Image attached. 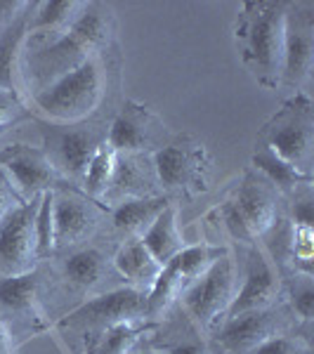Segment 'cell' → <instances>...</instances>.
Masks as SVG:
<instances>
[{"label": "cell", "mask_w": 314, "mask_h": 354, "mask_svg": "<svg viewBox=\"0 0 314 354\" xmlns=\"http://www.w3.org/2000/svg\"><path fill=\"white\" fill-rule=\"evenodd\" d=\"M26 116H31V109L24 102V95L17 90H0V133L24 121Z\"/></svg>", "instance_id": "31"}, {"label": "cell", "mask_w": 314, "mask_h": 354, "mask_svg": "<svg viewBox=\"0 0 314 354\" xmlns=\"http://www.w3.org/2000/svg\"><path fill=\"white\" fill-rule=\"evenodd\" d=\"M248 354H312V328H288L260 342Z\"/></svg>", "instance_id": "29"}, {"label": "cell", "mask_w": 314, "mask_h": 354, "mask_svg": "<svg viewBox=\"0 0 314 354\" xmlns=\"http://www.w3.org/2000/svg\"><path fill=\"white\" fill-rule=\"evenodd\" d=\"M26 0H0V28L10 26L26 10Z\"/></svg>", "instance_id": "32"}, {"label": "cell", "mask_w": 314, "mask_h": 354, "mask_svg": "<svg viewBox=\"0 0 314 354\" xmlns=\"http://www.w3.org/2000/svg\"><path fill=\"white\" fill-rule=\"evenodd\" d=\"M170 137L151 106L137 100L121 102L107 125V145L116 153H154Z\"/></svg>", "instance_id": "11"}, {"label": "cell", "mask_w": 314, "mask_h": 354, "mask_svg": "<svg viewBox=\"0 0 314 354\" xmlns=\"http://www.w3.org/2000/svg\"><path fill=\"white\" fill-rule=\"evenodd\" d=\"M281 302L298 328H312L314 322V274L290 272L284 277Z\"/></svg>", "instance_id": "26"}, {"label": "cell", "mask_w": 314, "mask_h": 354, "mask_svg": "<svg viewBox=\"0 0 314 354\" xmlns=\"http://www.w3.org/2000/svg\"><path fill=\"white\" fill-rule=\"evenodd\" d=\"M113 165H116V151H113L109 145H102L100 151H97L93 156V161H90L88 170H85V177L81 182L83 196H88L90 201L102 205V198H104V194L111 185Z\"/></svg>", "instance_id": "28"}, {"label": "cell", "mask_w": 314, "mask_h": 354, "mask_svg": "<svg viewBox=\"0 0 314 354\" xmlns=\"http://www.w3.org/2000/svg\"><path fill=\"white\" fill-rule=\"evenodd\" d=\"M158 322H125L95 338L81 354H128L130 347L156 328Z\"/></svg>", "instance_id": "27"}, {"label": "cell", "mask_w": 314, "mask_h": 354, "mask_svg": "<svg viewBox=\"0 0 314 354\" xmlns=\"http://www.w3.org/2000/svg\"><path fill=\"white\" fill-rule=\"evenodd\" d=\"M26 17L28 5L24 12L0 33V90H17L21 95H24V88H21V55H24V45L28 38Z\"/></svg>", "instance_id": "24"}, {"label": "cell", "mask_w": 314, "mask_h": 354, "mask_svg": "<svg viewBox=\"0 0 314 354\" xmlns=\"http://www.w3.org/2000/svg\"><path fill=\"white\" fill-rule=\"evenodd\" d=\"M314 68V3H286L281 85L305 93Z\"/></svg>", "instance_id": "12"}, {"label": "cell", "mask_w": 314, "mask_h": 354, "mask_svg": "<svg viewBox=\"0 0 314 354\" xmlns=\"http://www.w3.org/2000/svg\"><path fill=\"white\" fill-rule=\"evenodd\" d=\"M107 213L104 205L90 201L81 189H55V255L93 241Z\"/></svg>", "instance_id": "14"}, {"label": "cell", "mask_w": 314, "mask_h": 354, "mask_svg": "<svg viewBox=\"0 0 314 354\" xmlns=\"http://www.w3.org/2000/svg\"><path fill=\"white\" fill-rule=\"evenodd\" d=\"M125 322H149L147 319V290L133 286H116L66 312L55 328L64 335V340L76 350H85L95 338L116 324Z\"/></svg>", "instance_id": "4"}, {"label": "cell", "mask_w": 314, "mask_h": 354, "mask_svg": "<svg viewBox=\"0 0 314 354\" xmlns=\"http://www.w3.org/2000/svg\"><path fill=\"white\" fill-rule=\"evenodd\" d=\"M158 194V180L151 165V153H116L111 185L102 205L107 210L128 198H142Z\"/></svg>", "instance_id": "19"}, {"label": "cell", "mask_w": 314, "mask_h": 354, "mask_svg": "<svg viewBox=\"0 0 314 354\" xmlns=\"http://www.w3.org/2000/svg\"><path fill=\"white\" fill-rule=\"evenodd\" d=\"M147 338H149V335H145L142 340H137L135 345L130 347V352H128V354H165V352H161V350H156V347H154Z\"/></svg>", "instance_id": "35"}, {"label": "cell", "mask_w": 314, "mask_h": 354, "mask_svg": "<svg viewBox=\"0 0 314 354\" xmlns=\"http://www.w3.org/2000/svg\"><path fill=\"white\" fill-rule=\"evenodd\" d=\"M151 165L158 189L173 196H194L208 189L210 156L205 147L192 135H173L163 147L151 153Z\"/></svg>", "instance_id": "7"}, {"label": "cell", "mask_w": 314, "mask_h": 354, "mask_svg": "<svg viewBox=\"0 0 314 354\" xmlns=\"http://www.w3.org/2000/svg\"><path fill=\"white\" fill-rule=\"evenodd\" d=\"M17 203H21V201L17 198V194L12 192V187L8 185V180L3 177V173H0V220H3Z\"/></svg>", "instance_id": "33"}, {"label": "cell", "mask_w": 314, "mask_h": 354, "mask_svg": "<svg viewBox=\"0 0 314 354\" xmlns=\"http://www.w3.org/2000/svg\"><path fill=\"white\" fill-rule=\"evenodd\" d=\"M113 272L116 270L111 265V258L93 243H85L81 248L62 253L59 258V279L68 288L83 290V293L97 295L111 290L107 288V283L111 281Z\"/></svg>", "instance_id": "18"}, {"label": "cell", "mask_w": 314, "mask_h": 354, "mask_svg": "<svg viewBox=\"0 0 314 354\" xmlns=\"http://www.w3.org/2000/svg\"><path fill=\"white\" fill-rule=\"evenodd\" d=\"M293 319L284 302L267 310L243 312L237 317H225L222 322L210 330V350L213 354H248L253 352L260 342H265L272 335L281 330L293 328Z\"/></svg>", "instance_id": "10"}, {"label": "cell", "mask_w": 314, "mask_h": 354, "mask_svg": "<svg viewBox=\"0 0 314 354\" xmlns=\"http://www.w3.org/2000/svg\"><path fill=\"white\" fill-rule=\"evenodd\" d=\"M0 33H3V28H0Z\"/></svg>", "instance_id": "36"}, {"label": "cell", "mask_w": 314, "mask_h": 354, "mask_svg": "<svg viewBox=\"0 0 314 354\" xmlns=\"http://www.w3.org/2000/svg\"><path fill=\"white\" fill-rule=\"evenodd\" d=\"M36 253L38 262L55 258V192H45L36 213Z\"/></svg>", "instance_id": "30"}, {"label": "cell", "mask_w": 314, "mask_h": 354, "mask_svg": "<svg viewBox=\"0 0 314 354\" xmlns=\"http://www.w3.org/2000/svg\"><path fill=\"white\" fill-rule=\"evenodd\" d=\"M241 225L246 227L248 236L255 243L272 230V225L281 218V194H279L267 180L248 168L241 182L230 196Z\"/></svg>", "instance_id": "17"}, {"label": "cell", "mask_w": 314, "mask_h": 354, "mask_svg": "<svg viewBox=\"0 0 314 354\" xmlns=\"http://www.w3.org/2000/svg\"><path fill=\"white\" fill-rule=\"evenodd\" d=\"M83 3L78 0H43V3H28L26 17V43H43L55 38L76 19Z\"/></svg>", "instance_id": "21"}, {"label": "cell", "mask_w": 314, "mask_h": 354, "mask_svg": "<svg viewBox=\"0 0 314 354\" xmlns=\"http://www.w3.org/2000/svg\"><path fill=\"white\" fill-rule=\"evenodd\" d=\"M170 203L173 201L168 196H163V194L128 198V201L116 203L113 208H109L113 232L121 236V241L123 239H140Z\"/></svg>", "instance_id": "20"}, {"label": "cell", "mask_w": 314, "mask_h": 354, "mask_svg": "<svg viewBox=\"0 0 314 354\" xmlns=\"http://www.w3.org/2000/svg\"><path fill=\"white\" fill-rule=\"evenodd\" d=\"M140 241L145 243V248L151 253V258L158 265H168L175 255L185 248V239L180 234L178 227V205L170 203L168 208L158 215L156 220L149 225V230L140 236Z\"/></svg>", "instance_id": "25"}, {"label": "cell", "mask_w": 314, "mask_h": 354, "mask_svg": "<svg viewBox=\"0 0 314 354\" xmlns=\"http://www.w3.org/2000/svg\"><path fill=\"white\" fill-rule=\"evenodd\" d=\"M0 173L12 187L19 201H31V198L41 196L45 192L71 187L53 168V163L48 161L41 147H28L21 145V142L0 149Z\"/></svg>", "instance_id": "13"}, {"label": "cell", "mask_w": 314, "mask_h": 354, "mask_svg": "<svg viewBox=\"0 0 314 354\" xmlns=\"http://www.w3.org/2000/svg\"><path fill=\"white\" fill-rule=\"evenodd\" d=\"M116 15L109 3H83L81 12L64 31L43 43H26L21 55V88L28 97L85 59L113 48Z\"/></svg>", "instance_id": "1"}, {"label": "cell", "mask_w": 314, "mask_h": 354, "mask_svg": "<svg viewBox=\"0 0 314 354\" xmlns=\"http://www.w3.org/2000/svg\"><path fill=\"white\" fill-rule=\"evenodd\" d=\"M41 196L17 203L0 220V277L26 274L41 265L36 253V213Z\"/></svg>", "instance_id": "15"}, {"label": "cell", "mask_w": 314, "mask_h": 354, "mask_svg": "<svg viewBox=\"0 0 314 354\" xmlns=\"http://www.w3.org/2000/svg\"><path fill=\"white\" fill-rule=\"evenodd\" d=\"M234 295H237V262L230 250L215 260L201 277L194 279L175 307L205 335L225 319Z\"/></svg>", "instance_id": "8"}, {"label": "cell", "mask_w": 314, "mask_h": 354, "mask_svg": "<svg viewBox=\"0 0 314 354\" xmlns=\"http://www.w3.org/2000/svg\"><path fill=\"white\" fill-rule=\"evenodd\" d=\"M277 151L284 161L295 165L302 173H312L314 156V102L310 93H293L267 118L258 133V140Z\"/></svg>", "instance_id": "6"}, {"label": "cell", "mask_w": 314, "mask_h": 354, "mask_svg": "<svg viewBox=\"0 0 314 354\" xmlns=\"http://www.w3.org/2000/svg\"><path fill=\"white\" fill-rule=\"evenodd\" d=\"M0 354H17V340L3 319H0Z\"/></svg>", "instance_id": "34"}, {"label": "cell", "mask_w": 314, "mask_h": 354, "mask_svg": "<svg viewBox=\"0 0 314 354\" xmlns=\"http://www.w3.org/2000/svg\"><path fill=\"white\" fill-rule=\"evenodd\" d=\"M288 0H248L234 24L239 57L262 88H281L284 19Z\"/></svg>", "instance_id": "3"}, {"label": "cell", "mask_w": 314, "mask_h": 354, "mask_svg": "<svg viewBox=\"0 0 314 354\" xmlns=\"http://www.w3.org/2000/svg\"><path fill=\"white\" fill-rule=\"evenodd\" d=\"M41 265L26 274L0 277V319L17 335H38L50 328L43 305V290L48 288Z\"/></svg>", "instance_id": "9"}, {"label": "cell", "mask_w": 314, "mask_h": 354, "mask_svg": "<svg viewBox=\"0 0 314 354\" xmlns=\"http://www.w3.org/2000/svg\"><path fill=\"white\" fill-rule=\"evenodd\" d=\"M250 168H253L262 180L270 182L274 189L281 194V198L290 196L293 192H298L302 187L314 182L312 173H302V170L290 165L288 161H284L277 151H272L270 147L262 145V142H255L253 156H250Z\"/></svg>", "instance_id": "22"}, {"label": "cell", "mask_w": 314, "mask_h": 354, "mask_svg": "<svg viewBox=\"0 0 314 354\" xmlns=\"http://www.w3.org/2000/svg\"><path fill=\"white\" fill-rule=\"evenodd\" d=\"M111 265L118 272V277L128 281V286L140 290H149L161 272V265L151 258V253L140 239H123L116 253L111 255Z\"/></svg>", "instance_id": "23"}, {"label": "cell", "mask_w": 314, "mask_h": 354, "mask_svg": "<svg viewBox=\"0 0 314 354\" xmlns=\"http://www.w3.org/2000/svg\"><path fill=\"white\" fill-rule=\"evenodd\" d=\"M121 57L116 45L85 59L81 66L28 97L33 116L48 123H81L102 116L107 97L118 88Z\"/></svg>", "instance_id": "2"}, {"label": "cell", "mask_w": 314, "mask_h": 354, "mask_svg": "<svg viewBox=\"0 0 314 354\" xmlns=\"http://www.w3.org/2000/svg\"><path fill=\"white\" fill-rule=\"evenodd\" d=\"M38 121V118H36ZM43 135V147L48 161L71 187L81 189L90 161L102 145H107V125L109 118H90L81 123H48L38 121Z\"/></svg>", "instance_id": "5"}, {"label": "cell", "mask_w": 314, "mask_h": 354, "mask_svg": "<svg viewBox=\"0 0 314 354\" xmlns=\"http://www.w3.org/2000/svg\"><path fill=\"white\" fill-rule=\"evenodd\" d=\"M284 277L270 255L260 248V243L246 245V260H243V283L234 295L230 310L225 317H237L243 312L267 310L281 302Z\"/></svg>", "instance_id": "16"}]
</instances>
